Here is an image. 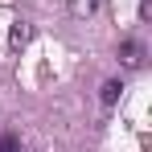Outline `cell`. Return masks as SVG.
<instances>
[{
  "label": "cell",
  "instance_id": "7a4b0ae2",
  "mask_svg": "<svg viewBox=\"0 0 152 152\" xmlns=\"http://www.w3.org/2000/svg\"><path fill=\"white\" fill-rule=\"evenodd\" d=\"M99 4H103V0H66V8H70L74 21H91V17L99 12Z\"/></svg>",
  "mask_w": 152,
  "mask_h": 152
},
{
  "label": "cell",
  "instance_id": "3957f363",
  "mask_svg": "<svg viewBox=\"0 0 152 152\" xmlns=\"http://www.w3.org/2000/svg\"><path fill=\"white\" fill-rule=\"evenodd\" d=\"M29 45V25L25 21H12V29H8V53H21Z\"/></svg>",
  "mask_w": 152,
  "mask_h": 152
},
{
  "label": "cell",
  "instance_id": "8992f818",
  "mask_svg": "<svg viewBox=\"0 0 152 152\" xmlns=\"http://www.w3.org/2000/svg\"><path fill=\"white\" fill-rule=\"evenodd\" d=\"M17 152H21V148H17Z\"/></svg>",
  "mask_w": 152,
  "mask_h": 152
},
{
  "label": "cell",
  "instance_id": "277c9868",
  "mask_svg": "<svg viewBox=\"0 0 152 152\" xmlns=\"http://www.w3.org/2000/svg\"><path fill=\"white\" fill-rule=\"evenodd\" d=\"M119 95H124V82H119V78H107V82L99 86V99H103V107H115V103H119Z\"/></svg>",
  "mask_w": 152,
  "mask_h": 152
},
{
  "label": "cell",
  "instance_id": "5b68a950",
  "mask_svg": "<svg viewBox=\"0 0 152 152\" xmlns=\"http://www.w3.org/2000/svg\"><path fill=\"white\" fill-rule=\"evenodd\" d=\"M0 152H17V140L12 136H0Z\"/></svg>",
  "mask_w": 152,
  "mask_h": 152
},
{
  "label": "cell",
  "instance_id": "6da1fadb",
  "mask_svg": "<svg viewBox=\"0 0 152 152\" xmlns=\"http://www.w3.org/2000/svg\"><path fill=\"white\" fill-rule=\"evenodd\" d=\"M119 62H124L127 70L144 66V45H140V41H124V45H119Z\"/></svg>",
  "mask_w": 152,
  "mask_h": 152
}]
</instances>
